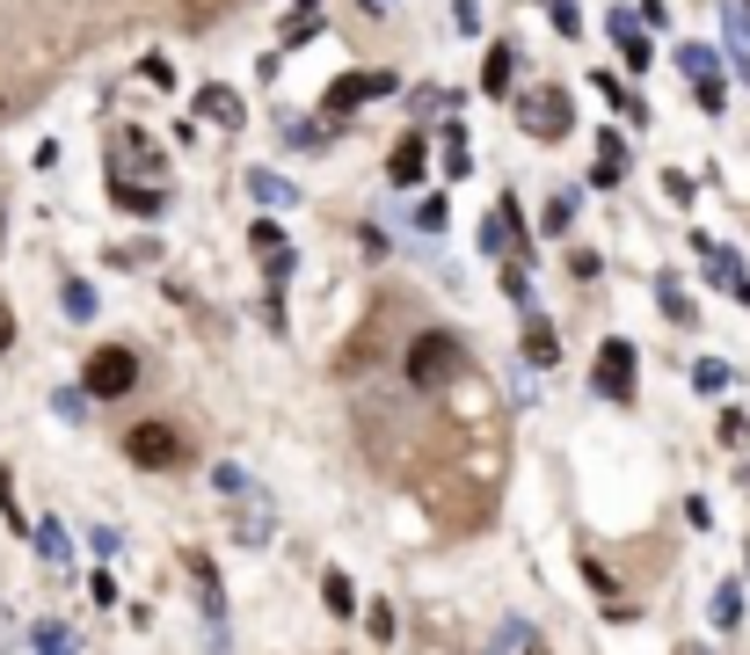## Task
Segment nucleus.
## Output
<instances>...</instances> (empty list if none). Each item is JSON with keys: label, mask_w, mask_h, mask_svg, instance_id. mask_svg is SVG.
<instances>
[{"label": "nucleus", "mask_w": 750, "mask_h": 655, "mask_svg": "<svg viewBox=\"0 0 750 655\" xmlns=\"http://www.w3.org/2000/svg\"><path fill=\"white\" fill-rule=\"evenodd\" d=\"M402 372H408V386H416V394H437V386H452V380H459V343L430 328V335H416V343H408Z\"/></svg>", "instance_id": "f257e3e1"}, {"label": "nucleus", "mask_w": 750, "mask_h": 655, "mask_svg": "<svg viewBox=\"0 0 750 655\" xmlns=\"http://www.w3.org/2000/svg\"><path fill=\"white\" fill-rule=\"evenodd\" d=\"M139 386V357L124 343H110V350H95V357L81 364V394L87 401H117V394H132Z\"/></svg>", "instance_id": "f03ea898"}, {"label": "nucleus", "mask_w": 750, "mask_h": 655, "mask_svg": "<svg viewBox=\"0 0 750 655\" xmlns=\"http://www.w3.org/2000/svg\"><path fill=\"white\" fill-rule=\"evenodd\" d=\"M518 124H524V138H569V124H576V110H569V87H532L518 103Z\"/></svg>", "instance_id": "7ed1b4c3"}, {"label": "nucleus", "mask_w": 750, "mask_h": 655, "mask_svg": "<svg viewBox=\"0 0 750 655\" xmlns=\"http://www.w3.org/2000/svg\"><path fill=\"white\" fill-rule=\"evenodd\" d=\"M379 95H402V73H386V66H357V73H343V81L329 87V117H350L357 103H379Z\"/></svg>", "instance_id": "20e7f679"}, {"label": "nucleus", "mask_w": 750, "mask_h": 655, "mask_svg": "<svg viewBox=\"0 0 750 655\" xmlns=\"http://www.w3.org/2000/svg\"><path fill=\"white\" fill-rule=\"evenodd\" d=\"M597 394L605 401H634V343L627 335H612V343L597 350Z\"/></svg>", "instance_id": "39448f33"}, {"label": "nucleus", "mask_w": 750, "mask_h": 655, "mask_svg": "<svg viewBox=\"0 0 750 655\" xmlns=\"http://www.w3.org/2000/svg\"><path fill=\"white\" fill-rule=\"evenodd\" d=\"M678 66L692 73V87H699V110H721V103H729V87H721V59L707 52V44H678Z\"/></svg>", "instance_id": "423d86ee"}, {"label": "nucleus", "mask_w": 750, "mask_h": 655, "mask_svg": "<svg viewBox=\"0 0 750 655\" xmlns=\"http://www.w3.org/2000/svg\"><path fill=\"white\" fill-rule=\"evenodd\" d=\"M124 451H132V466H175L183 459V437L168 423H139V430L124 437Z\"/></svg>", "instance_id": "0eeeda50"}, {"label": "nucleus", "mask_w": 750, "mask_h": 655, "mask_svg": "<svg viewBox=\"0 0 750 655\" xmlns=\"http://www.w3.org/2000/svg\"><path fill=\"white\" fill-rule=\"evenodd\" d=\"M524 364H561V335L540 313V299H524Z\"/></svg>", "instance_id": "6e6552de"}, {"label": "nucleus", "mask_w": 750, "mask_h": 655, "mask_svg": "<svg viewBox=\"0 0 750 655\" xmlns=\"http://www.w3.org/2000/svg\"><path fill=\"white\" fill-rule=\"evenodd\" d=\"M423 168H430V146H423V138H402V146L386 154V183H394V190H416Z\"/></svg>", "instance_id": "1a4fd4ad"}, {"label": "nucleus", "mask_w": 750, "mask_h": 655, "mask_svg": "<svg viewBox=\"0 0 750 655\" xmlns=\"http://www.w3.org/2000/svg\"><path fill=\"white\" fill-rule=\"evenodd\" d=\"M605 30H612V44H619V59L642 73V66H648V37H642V22H634V8H612Z\"/></svg>", "instance_id": "9d476101"}, {"label": "nucleus", "mask_w": 750, "mask_h": 655, "mask_svg": "<svg viewBox=\"0 0 750 655\" xmlns=\"http://www.w3.org/2000/svg\"><path fill=\"white\" fill-rule=\"evenodd\" d=\"M110 190H117L124 211H139V219H160L168 211V190L160 183H132V175H110Z\"/></svg>", "instance_id": "9b49d317"}, {"label": "nucleus", "mask_w": 750, "mask_h": 655, "mask_svg": "<svg viewBox=\"0 0 750 655\" xmlns=\"http://www.w3.org/2000/svg\"><path fill=\"white\" fill-rule=\"evenodd\" d=\"M197 117L205 124H219V132H241V95H233V87H205V95H197Z\"/></svg>", "instance_id": "f8f14e48"}, {"label": "nucleus", "mask_w": 750, "mask_h": 655, "mask_svg": "<svg viewBox=\"0 0 750 655\" xmlns=\"http://www.w3.org/2000/svg\"><path fill=\"white\" fill-rule=\"evenodd\" d=\"M248 197H256L262 211H284V205H299V190L284 183V175H270V168H248Z\"/></svg>", "instance_id": "ddd939ff"}, {"label": "nucleus", "mask_w": 750, "mask_h": 655, "mask_svg": "<svg viewBox=\"0 0 750 655\" xmlns=\"http://www.w3.org/2000/svg\"><path fill=\"white\" fill-rule=\"evenodd\" d=\"M510 73H518V52H510V44H489V59H481V95L503 103V95H510Z\"/></svg>", "instance_id": "4468645a"}, {"label": "nucleus", "mask_w": 750, "mask_h": 655, "mask_svg": "<svg viewBox=\"0 0 750 655\" xmlns=\"http://www.w3.org/2000/svg\"><path fill=\"white\" fill-rule=\"evenodd\" d=\"M699 256H707V277H715L721 292H729V284H743V256H736V248H721V241H699Z\"/></svg>", "instance_id": "2eb2a0df"}, {"label": "nucleus", "mask_w": 750, "mask_h": 655, "mask_svg": "<svg viewBox=\"0 0 750 655\" xmlns=\"http://www.w3.org/2000/svg\"><path fill=\"white\" fill-rule=\"evenodd\" d=\"M656 299H664V321H678V328L699 321V313H692V292H685L678 277H656Z\"/></svg>", "instance_id": "dca6fc26"}, {"label": "nucleus", "mask_w": 750, "mask_h": 655, "mask_svg": "<svg viewBox=\"0 0 750 655\" xmlns=\"http://www.w3.org/2000/svg\"><path fill=\"white\" fill-rule=\"evenodd\" d=\"M321 604H329V620H350V612H357V590H350V575H343V569L321 575Z\"/></svg>", "instance_id": "f3484780"}, {"label": "nucleus", "mask_w": 750, "mask_h": 655, "mask_svg": "<svg viewBox=\"0 0 750 655\" xmlns=\"http://www.w3.org/2000/svg\"><path fill=\"white\" fill-rule=\"evenodd\" d=\"M489 648H546L540 626H524V620H496L489 626Z\"/></svg>", "instance_id": "a211bd4d"}, {"label": "nucleus", "mask_w": 750, "mask_h": 655, "mask_svg": "<svg viewBox=\"0 0 750 655\" xmlns=\"http://www.w3.org/2000/svg\"><path fill=\"white\" fill-rule=\"evenodd\" d=\"M692 386H699V394H729V386H736V364L699 357V364H692Z\"/></svg>", "instance_id": "6ab92c4d"}, {"label": "nucleus", "mask_w": 750, "mask_h": 655, "mask_svg": "<svg viewBox=\"0 0 750 655\" xmlns=\"http://www.w3.org/2000/svg\"><path fill=\"white\" fill-rule=\"evenodd\" d=\"M66 321H95V284H87V277H66Z\"/></svg>", "instance_id": "aec40b11"}, {"label": "nucleus", "mask_w": 750, "mask_h": 655, "mask_svg": "<svg viewBox=\"0 0 750 655\" xmlns=\"http://www.w3.org/2000/svg\"><path fill=\"white\" fill-rule=\"evenodd\" d=\"M715 626H743V583H736V575L715 590Z\"/></svg>", "instance_id": "412c9836"}, {"label": "nucleus", "mask_w": 750, "mask_h": 655, "mask_svg": "<svg viewBox=\"0 0 750 655\" xmlns=\"http://www.w3.org/2000/svg\"><path fill=\"white\" fill-rule=\"evenodd\" d=\"M211 488H219V496H227V502H241V496H248V488H256V481H248V474H241V466H233V459H219V466H211Z\"/></svg>", "instance_id": "4be33fe9"}, {"label": "nucleus", "mask_w": 750, "mask_h": 655, "mask_svg": "<svg viewBox=\"0 0 750 655\" xmlns=\"http://www.w3.org/2000/svg\"><path fill=\"white\" fill-rule=\"evenodd\" d=\"M30 648H81V634H73V626H59V620H37V626H30Z\"/></svg>", "instance_id": "5701e85b"}, {"label": "nucleus", "mask_w": 750, "mask_h": 655, "mask_svg": "<svg viewBox=\"0 0 750 655\" xmlns=\"http://www.w3.org/2000/svg\"><path fill=\"white\" fill-rule=\"evenodd\" d=\"M597 87H605V103H612V110H619V117H634V124H642V117H648V110H642V95H627V87L612 81V73H597Z\"/></svg>", "instance_id": "b1692460"}, {"label": "nucleus", "mask_w": 750, "mask_h": 655, "mask_svg": "<svg viewBox=\"0 0 750 655\" xmlns=\"http://www.w3.org/2000/svg\"><path fill=\"white\" fill-rule=\"evenodd\" d=\"M546 233H569V226H576V190H561V197H546Z\"/></svg>", "instance_id": "393cba45"}, {"label": "nucleus", "mask_w": 750, "mask_h": 655, "mask_svg": "<svg viewBox=\"0 0 750 655\" xmlns=\"http://www.w3.org/2000/svg\"><path fill=\"white\" fill-rule=\"evenodd\" d=\"M37 553H44L52 569L66 561V524H59V518H44V524H37Z\"/></svg>", "instance_id": "a878e982"}, {"label": "nucleus", "mask_w": 750, "mask_h": 655, "mask_svg": "<svg viewBox=\"0 0 750 655\" xmlns=\"http://www.w3.org/2000/svg\"><path fill=\"white\" fill-rule=\"evenodd\" d=\"M715 437H721L729 451H743V445H750V415H743V408H729V415L715 423Z\"/></svg>", "instance_id": "bb28decb"}, {"label": "nucleus", "mask_w": 750, "mask_h": 655, "mask_svg": "<svg viewBox=\"0 0 750 655\" xmlns=\"http://www.w3.org/2000/svg\"><path fill=\"white\" fill-rule=\"evenodd\" d=\"M284 146H292V154H321L329 132H321V124H284Z\"/></svg>", "instance_id": "cd10ccee"}, {"label": "nucleus", "mask_w": 750, "mask_h": 655, "mask_svg": "<svg viewBox=\"0 0 750 655\" xmlns=\"http://www.w3.org/2000/svg\"><path fill=\"white\" fill-rule=\"evenodd\" d=\"M467 168H473V154H467V132H445V175L459 183Z\"/></svg>", "instance_id": "c85d7f7f"}, {"label": "nucleus", "mask_w": 750, "mask_h": 655, "mask_svg": "<svg viewBox=\"0 0 750 655\" xmlns=\"http://www.w3.org/2000/svg\"><path fill=\"white\" fill-rule=\"evenodd\" d=\"M321 30V15H314V0H299V15L284 22V44H306V37Z\"/></svg>", "instance_id": "c756f323"}, {"label": "nucleus", "mask_w": 750, "mask_h": 655, "mask_svg": "<svg viewBox=\"0 0 750 655\" xmlns=\"http://www.w3.org/2000/svg\"><path fill=\"white\" fill-rule=\"evenodd\" d=\"M445 219H452V205H445V197H423V205H416V226H423V233H445Z\"/></svg>", "instance_id": "7c9ffc66"}, {"label": "nucleus", "mask_w": 750, "mask_h": 655, "mask_svg": "<svg viewBox=\"0 0 750 655\" xmlns=\"http://www.w3.org/2000/svg\"><path fill=\"white\" fill-rule=\"evenodd\" d=\"M292 248H262V277H270V284H284V277H292Z\"/></svg>", "instance_id": "2f4dec72"}, {"label": "nucleus", "mask_w": 750, "mask_h": 655, "mask_svg": "<svg viewBox=\"0 0 750 655\" xmlns=\"http://www.w3.org/2000/svg\"><path fill=\"white\" fill-rule=\"evenodd\" d=\"M52 408L66 415V423H87V394H73V386H59V394H52Z\"/></svg>", "instance_id": "473e14b6"}, {"label": "nucleus", "mask_w": 750, "mask_h": 655, "mask_svg": "<svg viewBox=\"0 0 750 655\" xmlns=\"http://www.w3.org/2000/svg\"><path fill=\"white\" fill-rule=\"evenodd\" d=\"M262 321H270V335H284V299H278V284H270V292H262Z\"/></svg>", "instance_id": "72a5a7b5"}, {"label": "nucleus", "mask_w": 750, "mask_h": 655, "mask_svg": "<svg viewBox=\"0 0 750 655\" xmlns=\"http://www.w3.org/2000/svg\"><path fill=\"white\" fill-rule=\"evenodd\" d=\"M664 197H670V205H692V175L670 168V175H664Z\"/></svg>", "instance_id": "f704fd0d"}, {"label": "nucleus", "mask_w": 750, "mask_h": 655, "mask_svg": "<svg viewBox=\"0 0 750 655\" xmlns=\"http://www.w3.org/2000/svg\"><path fill=\"white\" fill-rule=\"evenodd\" d=\"M87 547H95V561H110V553H124V539L110 532V524H95V539H87Z\"/></svg>", "instance_id": "c9c22d12"}, {"label": "nucleus", "mask_w": 750, "mask_h": 655, "mask_svg": "<svg viewBox=\"0 0 750 655\" xmlns=\"http://www.w3.org/2000/svg\"><path fill=\"white\" fill-rule=\"evenodd\" d=\"M597 160H612V168H627V146H619V132L597 138Z\"/></svg>", "instance_id": "e433bc0d"}, {"label": "nucleus", "mask_w": 750, "mask_h": 655, "mask_svg": "<svg viewBox=\"0 0 750 655\" xmlns=\"http://www.w3.org/2000/svg\"><path fill=\"white\" fill-rule=\"evenodd\" d=\"M554 30H561V37H576V30H583V22H576V0H554Z\"/></svg>", "instance_id": "4c0bfd02"}, {"label": "nucleus", "mask_w": 750, "mask_h": 655, "mask_svg": "<svg viewBox=\"0 0 750 655\" xmlns=\"http://www.w3.org/2000/svg\"><path fill=\"white\" fill-rule=\"evenodd\" d=\"M262 248H284V233H278V219H256V256Z\"/></svg>", "instance_id": "58836bf2"}, {"label": "nucleus", "mask_w": 750, "mask_h": 655, "mask_svg": "<svg viewBox=\"0 0 750 655\" xmlns=\"http://www.w3.org/2000/svg\"><path fill=\"white\" fill-rule=\"evenodd\" d=\"M729 44H750V8H729Z\"/></svg>", "instance_id": "ea45409f"}, {"label": "nucleus", "mask_w": 750, "mask_h": 655, "mask_svg": "<svg viewBox=\"0 0 750 655\" xmlns=\"http://www.w3.org/2000/svg\"><path fill=\"white\" fill-rule=\"evenodd\" d=\"M8 343H15V313L0 306V350H8Z\"/></svg>", "instance_id": "a19ab883"}, {"label": "nucleus", "mask_w": 750, "mask_h": 655, "mask_svg": "<svg viewBox=\"0 0 750 655\" xmlns=\"http://www.w3.org/2000/svg\"><path fill=\"white\" fill-rule=\"evenodd\" d=\"M729 292H736V299H743V306H750V277H743V284H729Z\"/></svg>", "instance_id": "79ce46f5"}, {"label": "nucleus", "mask_w": 750, "mask_h": 655, "mask_svg": "<svg viewBox=\"0 0 750 655\" xmlns=\"http://www.w3.org/2000/svg\"><path fill=\"white\" fill-rule=\"evenodd\" d=\"M743 488H750V474H743Z\"/></svg>", "instance_id": "37998d69"}]
</instances>
